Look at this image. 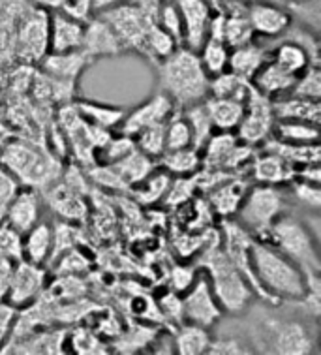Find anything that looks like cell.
Returning <instances> with one entry per match:
<instances>
[{
	"label": "cell",
	"mask_w": 321,
	"mask_h": 355,
	"mask_svg": "<svg viewBox=\"0 0 321 355\" xmlns=\"http://www.w3.org/2000/svg\"><path fill=\"white\" fill-rule=\"evenodd\" d=\"M155 23L160 28H164L179 46H182V19H180V12L175 4V0H166L158 8Z\"/></svg>",
	"instance_id": "cell-42"
},
{
	"label": "cell",
	"mask_w": 321,
	"mask_h": 355,
	"mask_svg": "<svg viewBox=\"0 0 321 355\" xmlns=\"http://www.w3.org/2000/svg\"><path fill=\"white\" fill-rule=\"evenodd\" d=\"M235 214L254 239H267L272 224L284 214V198L277 187L257 184L246 190Z\"/></svg>",
	"instance_id": "cell-5"
},
{
	"label": "cell",
	"mask_w": 321,
	"mask_h": 355,
	"mask_svg": "<svg viewBox=\"0 0 321 355\" xmlns=\"http://www.w3.org/2000/svg\"><path fill=\"white\" fill-rule=\"evenodd\" d=\"M23 259L34 265H44L51 258L53 230L49 224L38 222L23 235Z\"/></svg>",
	"instance_id": "cell-29"
},
{
	"label": "cell",
	"mask_w": 321,
	"mask_h": 355,
	"mask_svg": "<svg viewBox=\"0 0 321 355\" xmlns=\"http://www.w3.org/2000/svg\"><path fill=\"white\" fill-rule=\"evenodd\" d=\"M235 2H243V4H250V2H259V0H235ZM263 2H277V4H288L289 0H263Z\"/></svg>",
	"instance_id": "cell-55"
},
{
	"label": "cell",
	"mask_w": 321,
	"mask_h": 355,
	"mask_svg": "<svg viewBox=\"0 0 321 355\" xmlns=\"http://www.w3.org/2000/svg\"><path fill=\"white\" fill-rule=\"evenodd\" d=\"M49 200H51L49 203L55 207V211L62 214L64 218H81L85 214L83 200L70 184L55 188L49 196Z\"/></svg>",
	"instance_id": "cell-39"
},
{
	"label": "cell",
	"mask_w": 321,
	"mask_h": 355,
	"mask_svg": "<svg viewBox=\"0 0 321 355\" xmlns=\"http://www.w3.org/2000/svg\"><path fill=\"white\" fill-rule=\"evenodd\" d=\"M158 164L169 175L190 177V175H196L201 171V153L198 149H193V147L164 150V155L158 158Z\"/></svg>",
	"instance_id": "cell-31"
},
{
	"label": "cell",
	"mask_w": 321,
	"mask_h": 355,
	"mask_svg": "<svg viewBox=\"0 0 321 355\" xmlns=\"http://www.w3.org/2000/svg\"><path fill=\"white\" fill-rule=\"evenodd\" d=\"M246 17L250 21L254 34L263 38H278L291 28L293 13L289 12L286 4L277 2H250L246 4Z\"/></svg>",
	"instance_id": "cell-13"
},
{
	"label": "cell",
	"mask_w": 321,
	"mask_h": 355,
	"mask_svg": "<svg viewBox=\"0 0 321 355\" xmlns=\"http://www.w3.org/2000/svg\"><path fill=\"white\" fill-rule=\"evenodd\" d=\"M96 15H100L113 28V33L119 36L121 44L124 46V51H145V38H147L148 28L155 25V19H150L147 13H143L132 2H124Z\"/></svg>",
	"instance_id": "cell-7"
},
{
	"label": "cell",
	"mask_w": 321,
	"mask_h": 355,
	"mask_svg": "<svg viewBox=\"0 0 321 355\" xmlns=\"http://www.w3.org/2000/svg\"><path fill=\"white\" fill-rule=\"evenodd\" d=\"M297 81L295 73H289L288 70H284L282 66H278L275 60L267 58L263 66L256 71V76L250 79L252 87L256 89L259 94H263L267 98H278L288 94L293 85Z\"/></svg>",
	"instance_id": "cell-20"
},
{
	"label": "cell",
	"mask_w": 321,
	"mask_h": 355,
	"mask_svg": "<svg viewBox=\"0 0 321 355\" xmlns=\"http://www.w3.org/2000/svg\"><path fill=\"white\" fill-rule=\"evenodd\" d=\"M0 164L8 173L31 188L44 187L53 179V162L23 141L8 143L0 156Z\"/></svg>",
	"instance_id": "cell-6"
},
{
	"label": "cell",
	"mask_w": 321,
	"mask_h": 355,
	"mask_svg": "<svg viewBox=\"0 0 321 355\" xmlns=\"http://www.w3.org/2000/svg\"><path fill=\"white\" fill-rule=\"evenodd\" d=\"M12 322V309L10 306H0V344L8 335V327Z\"/></svg>",
	"instance_id": "cell-53"
},
{
	"label": "cell",
	"mask_w": 321,
	"mask_h": 355,
	"mask_svg": "<svg viewBox=\"0 0 321 355\" xmlns=\"http://www.w3.org/2000/svg\"><path fill=\"white\" fill-rule=\"evenodd\" d=\"M229 8H222L225 13L224 23V44L229 49L241 47L244 44L254 42V31L248 17H246V4L235 2V0H224Z\"/></svg>",
	"instance_id": "cell-23"
},
{
	"label": "cell",
	"mask_w": 321,
	"mask_h": 355,
	"mask_svg": "<svg viewBox=\"0 0 321 355\" xmlns=\"http://www.w3.org/2000/svg\"><path fill=\"white\" fill-rule=\"evenodd\" d=\"M158 310H160L162 316L171 320L175 325L184 322V318H182V303H180V297L177 291H167L164 297H160Z\"/></svg>",
	"instance_id": "cell-48"
},
{
	"label": "cell",
	"mask_w": 321,
	"mask_h": 355,
	"mask_svg": "<svg viewBox=\"0 0 321 355\" xmlns=\"http://www.w3.org/2000/svg\"><path fill=\"white\" fill-rule=\"evenodd\" d=\"M265 241L277 246L284 256H288L304 272L306 284L321 280V258L318 252V243L301 220L282 214L272 224Z\"/></svg>",
	"instance_id": "cell-4"
},
{
	"label": "cell",
	"mask_w": 321,
	"mask_h": 355,
	"mask_svg": "<svg viewBox=\"0 0 321 355\" xmlns=\"http://www.w3.org/2000/svg\"><path fill=\"white\" fill-rule=\"evenodd\" d=\"M246 190H248L246 182L232 179V177H227V181L224 179L218 184H214L209 194V203H211L212 211L220 214L222 218H229L232 214L237 213Z\"/></svg>",
	"instance_id": "cell-25"
},
{
	"label": "cell",
	"mask_w": 321,
	"mask_h": 355,
	"mask_svg": "<svg viewBox=\"0 0 321 355\" xmlns=\"http://www.w3.org/2000/svg\"><path fill=\"white\" fill-rule=\"evenodd\" d=\"M275 126V113H272V100L254 89L244 103V115L237 126L238 141L246 145L263 143L272 134Z\"/></svg>",
	"instance_id": "cell-9"
},
{
	"label": "cell",
	"mask_w": 321,
	"mask_h": 355,
	"mask_svg": "<svg viewBox=\"0 0 321 355\" xmlns=\"http://www.w3.org/2000/svg\"><path fill=\"white\" fill-rule=\"evenodd\" d=\"M211 344L209 329L196 323L182 322L177 325L175 333V349L180 355H201L207 354Z\"/></svg>",
	"instance_id": "cell-32"
},
{
	"label": "cell",
	"mask_w": 321,
	"mask_h": 355,
	"mask_svg": "<svg viewBox=\"0 0 321 355\" xmlns=\"http://www.w3.org/2000/svg\"><path fill=\"white\" fill-rule=\"evenodd\" d=\"M272 354L278 355H309L315 349V340L310 329L295 320H269Z\"/></svg>",
	"instance_id": "cell-11"
},
{
	"label": "cell",
	"mask_w": 321,
	"mask_h": 355,
	"mask_svg": "<svg viewBox=\"0 0 321 355\" xmlns=\"http://www.w3.org/2000/svg\"><path fill=\"white\" fill-rule=\"evenodd\" d=\"M267 58L269 57H267V53H265L263 47H259L257 44L250 42V44H244V46L241 47H233V49H229L227 70L250 81V79L256 76V71L263 66V62Z\"/></svg>",
	"instance_id": "cell-28"
},
{
	"label": "cell",
	"mask_w": 321,
	"mask_h": 355,
	"mask_svg": "<svg viewBox=\"0 0 321 355\" xmlns=\"http://www.w3.org/2000/svg\"><path fill=\"white\" fill-rule=\"evenodd\" d=\"M85 36V21L71 17L62 10L49 13V51L66 53L81 49Z\"/></svg>",
	"instance_id": "cell-16"
},
{
	"label": "cell",
	"mask_w": 321,
	"mask_h": 355,
	"mask_svg": "<svg viewBox=\"0 0 321 355\" xmlns=\"http://www.w3.org/2000/svg\"><path fill=\"white\" fill-rule=\"evenodd\" d=\"M175 4L182 19V46L200 51L209 38V23L214 8L209 0H175Z\"/></svg>",
	"instance_id": "cell-12"
},
{
	"label": "cell",
	"mask_w": 321,
	"mask_h": 355,
	"mask_svg": "<svg viewBox=\"0 0 321 355\" xmlns=\"http://www.w3.org/2000/svg\"><path fill=\"white\" fill-rule=\"evenodd\" d=\"M196 187V179L190 177H179L177 181H171L169 188H167V194L164 198L167 205H180L186 200H190L192 190Z\"/></svg>",
	"instance_id": "cell-47"
},
{
	"label": "cell",
	"mask_w": 321,
	"mask_h": 355,
	"mask_svg": "<svg viewBox=\"0 0 321 355\" xmlns=\"http://www.w3.org/2000/svg\"><path fill=\"white\" fill-rule=\"evenodd\" d=\"M166 123L147 126L134 136L135 147L155 160H158L166 150Z\"/></svg>",
	"instance_id": "cell-38"
},
{
	"label": "cell",
	"mask_w": 321,
	"mask_h": 355,
	"mask_svg": "<svg viewBox=\"0 0 321 355\" xmlns=\"http://www.w3.org/2000/svg\"><path fill=\"white\" fill-rule=\"evenodd\" d=\"M288 94L309 98V100H320L321 98V71L320 64H310L304 71L297 76L293 89Z\"/></svg>",
	"instance_id": "cell-41"
},
{
	"label": "cell",
	"mask_w": 321,
	"mask_h": 355,
	"mask_svg": "<svg viewBox=\"0 0 321 355\" xmlns=\"http://www.w3.org/2000/svg\"><path fill=\"white\" fill-rule=\"evenodd\" d=\"M177 47H179V44H177L164 28H160V26L155 23V25L148 28L147 38H145V51H143V55H145V57L156 58V60H162V58L169 57Z\"/></svg>",
	"instance_id": "cell-40"
},
{
	"label": "cell",
	"mask_w": 321,
	"mask_h": 355,
	"mask_svg": "<svg viewBox=\"0 0 321 355\" xmlns=\"http://www.w3.org/2000/svg\"><path fill=\"white\" fill-rule=\"evenodd\" d=\"M44 286V272L40 265H34L26 259L17 261L15 271L12 272V278L8 280V299L12 306H23V304L33 303L38 297Z\"/></svg>",
	"instance_id": "cell-17"
},
{
	"label": "cell",
	"mask_w": 321,
	"mask_h": 355,
	"mask_svg": "<svg viewBox=\"0 0 321 355\" xmlns=\"http://www.w3.org/2000/svg\"><path fill=\"white\" fill-rule=\"evenodd\" d=\"M250 259L254 275L270 304L282 301L299 303L306 295L309 284L304 272L269 241L252 237Z\"/></svg>",
	"instance_id": "cell-1"
},
{
	"label": "cell",
	"mask_w": 321,
	"mask_h": 355,
	"mask_svg": "<svg viewBox=\"0 0 321 355\" xmlns=\"http://www.w3.org/2000/svg\"><path fill=\"white\" fill-rule=\"evenodd\" d=\"M196 277H198L196 265L193 267L192 265H175L171 269V275H169V286L177 293H182V291L190 288Z\"/></svg>",
	"instance_id": "cell-49"
},
{
	"label": "cell",
	"mask_w": 321,
	"mask_h": 355,
	"mask_svg": "<svg viewBox=\"0 0 321 355\" xmlns=\"http://www.w3.org/2000/svg\"><path fill=\"white\" fill-rule=\"evenodd\" d=\"M200 62L209 78H214L222 71L227 70V58H229V47L224 42L214 38H207L205 44L200 47Z\"/></svg>",
	"instance_id": "cell-36"
},
{
	"label": "cell",
	"mask_w": 321,
	"mask_h": 355,
	"mask_svg": "<svg viewBox=\"0 0 321 355\" xmlns=\"http://www.w3.org/2000/svg\"><path fill=\"white\" fill-rule=\"evenodd\" d=\"M293 187V196L297 198L299 203L312 209V211H320L321 209V188L318 182L302 181V179H293L289 182Z\"/></svg>",
	"instance_id": "cell-45"
},
{
	"label": "cell",
	"mask_w": 321,
	"mask_h": 355,
	"mask_svg": "<svg viewBox=\"0 0 321 355\" xmlns=\"http://www.w3.org/2000/svg\"><path fill=\"white\" fill-rule=\"evenodd\" d=\"M272 113L277 121H304V123H321V103L320 100L284 94L272 100Z\"/></svg>",
	"instance_id": "cell-22"
},
{
	"label": "cell",
	"mask_w": 321,
	"mask_h": 355,
	"mask_svg": "<svg viewBox=\"0 0 321 355\" xmlns=\"http://www.w3.org/2000/svg\"><path fill=\"white\" fill-rule=\"evenodd\" d=\"M0 258L8 261L23 259V235L8 226L6 222L0 224Z\"/></svg>",
	"instance_id": "cell-44"
},
{
	"label": "cell",
	"mask_w": 321,
	"mask_h": 355,
	"mask_svg": "<svg viewBox=\"0 0 321 355\" xmlns=\"http://www.w3.org/2000/svg\"><path fill=\"white\" fill-rule=\"evenodd\" d=\"M207 113L216 132H235L244 115V102L235 98L207 96L203 100Z\"/></svg>",
	"instance_id": "cell-24"
},
{
	"label": "cell",
	"mask_w": 321,
	"mask_h": 355,
	"mask_svg": "<svg viewBox=\"0 0 321 355\" xmlns=\"http://www.w3.org/2000/svg\"><path fill=\"white\" fill-rule=\"evenodd\" d=\"M128 0H90V12L94 13H102L105 10H111V8L119 6V4H124Z\"/></svg>",
	"instance_id": "cell-52"
},
{
	"label": "cell",
	"mask_w": 321,
	"mask_h": 355,
	"mask_svg": "<svg viewBox=\"0 0 321 355\" xmlns=\"http://www.w3.org/2000/svg\"><path fill=\"white\" fill-rule=\"evenodd\" d=\"M192 147V134L186 119L182 115H173L166 123V150Z\"/></svg>",
	"instance_id": "cell-43"
},
{
	"label": "cell",
	"mask_w": 321,
	"mask_h": 355,
	"mask_svg": "<svg viewBox=\"0 0 321 355\" xmlns=\"http://www.w3.org/2000/svg\"><path fill=\"white\" fill-rule=\"evenodd\" d=\"M252 175L259 184L280 187L295 179V166H291L280 156L263 150L252 160Z\"/></svg>",
	"instance_id": "cell-21"
},
{
	"label": "cell",
	"mask_w": 321,
	"mask_h": 355,
	"mask_svg": "<svg viewBox=\"0 0 321 355\" xmlns=\"http://www.w3.org/2000/svg\"><path fill=\"white\" fill-rule=\"evenodd\" d=\"M76 111L79 116H85L89 121L90 126L96 128L111 130L115 126H121V123L126 116L124 107H115V105H107V103L89 102V100H81L76 103Z\"/></svg>",
	"instance_id": "cell-30"
},
{
	"label": "cell",
	"mask_w": 321,
	"mask_h": 355,
	"mask_svg": "<svg viewBox=\"0 0 321 355\" xmlns=\"http://www.w3.org/2000/svg\"><path fill=\"white\" fill-rule=\"evenodd\" d=\"M267 153L280 156L291 166H304V164H314L321 160L320 143H288L280 141L277 137H267L263 141V149Z\"/></svg>",
	"instance_id": "cell-26"
},
{
	"label": "cell",
	"mask_w": 321,
	"mask_h": 355,
	"mask_svg": "<svg viewBox=\"0 0 321 355\" xmlns=\"http://www.w3.org/2000/svg\"><path fill=\"white\" fill-rule=\"evenodd\" d=\"M289 2H295V0H289Z\"/></svg>",
	"instance_id": "cell-56"
},
{
	"label": "cell",
	"mask_w": 321,
	"mask_h": 355,
	"mask_svg": "<svg viewBox=\"0 0 321 355\" xmlns=\"http://www.w3.org/2000/svg\"><path fill=\"white\" fill-rule=\"evenodd\" d=\"M207 354L243 355V354H252V352L246 344H243V340H238V338H235V336H220V338H211V344H209Z\"/></svg>",
	"instance_id": "cell-46"
},
{
	"label": "cell",
	"mask_w": 321,
	"mask_h": 355,
	"mask_svg": "<svg viewBox=\"0 0 321 355\" xmlns=\"http://www.w3.org/2000/svg\"><path fill=\"white\" fill-rule=\"evenodd\" d=\"M272 137L288 143H320V124L304 121H277L272 126Z\"/></svg>",
	"instance_id": "cell-35"
},
{
	"label": "cell",
	"mask_w": 321,
	"mask_h": 355,
	"mask_svg": "<svg viewBox=\"0 0 321 355\" xmlns=\"http://www.w3.org/2000/svg\"><path fill=\"white\" fill-rule=\"evenodd\" d=\"M110 166L113 168V171L121 177L122 182H124L126 187H135V184H139L147 175H150L155 171L156 160L145 155V153H141L137 147H134V149L128 150L122 158H119V160L110 164Z\"/></svg>",
	"instance_id": "cell-27"
},
{
	"label": "cell",
	"mask_w": 321,
	"mask_h": 355,
	"mask_svg": "<svg viewBox=\"0 0 321 355\" xmlns=\"http://www.w3.org/2000/svg\"><path fill=\"white\" fill-rule=\"evenodd\" d=\"M209 76L198 51L179 46L169 57L158 60V87L177 107H188L209 96Z\"/></svg>",
	"instance_id": "cell-2"
},
{
	"label": "cell",
	"mask_w": 321,
	"mask_h": 355,
	"mask_svg": "<svg viewBox=\"0 0 321 355\" xmlns=\"http://www.w3.org/2000/svg\"><path fill=\"white\" fill-rule=\"evenodd\" d=\"M36 4H40V8H51V10H58L62 0H34Z\"/></svg>",
	"instance_id": "cell-54"
},
{
	"label": "cell",
	"mask_w": 321,
	"mask_h": 355,
	"mask_svg": "<svg viewBox=\"0 0 321 355\" xmlns=\"http://www.w3.org/2000/svg\"><path fill=\"white\" fill-rule=\"evenodd\" d=\"M89 64L90 60L85 57L81 49L66 53H47L42 58V70L45 71V76L51 81L66 85H76L79 73H83Z\"/></svg>",
	"instance_id": "cell-19"
},
{
	"label": "cell",
	"mask_w": 321,
	"mask_h": 355,
	"mask_svg": "<svg viewBox=\"0 0 321 355\" xmlns=\"http://www.w3.org/2000/svg\"><path fill=\"white\" fill-rule=\"evenodd\" d=\"M128 2H132L134 6L139 8L143 13H147L150 19H156V12H158V8H160L166 0H128Z\"/></svg>",
	"instance_id": "cell-51"
},
{
	"label": "cell",
	"mask_w": 321,
	"mask_h": 355,
	"mask_svg": "<svg viewBox=\"0 0 321 355\" xmlns=\"http://www.w3.org/2000/svg\"><path fill=\"white\" fill-rule=\"evenodd\" d=\"M182 116L186 119L188 126H190V134H192V147L201 153V149L205 147V143L211 139V136L216 132L211 123V116L207 113L205 103H192L184 107Z\"/></svg>",
	"instance_id": "cell-34"
},
{
	"label": "cell",
	"mask_w": 321,
	"mask_h": 355,
	"mask_svg": "<svg viewBox=\"0 0 321 355\" xmlns=\"http://www.w3.org/2000/svg\"><path fill=\"white\" fill-rule=\"evenodd\" d=\"M4 222L15 232L25 235L40 222V196L36 188L26 187L17 190L4 213Z\"/></svg>",
	"instance_id": "cell-18"
},
{
	"label": "cell",
	"mask_w": 321,
	"mask_h": 355,
	"mask_svg": "<svg viewBox=\"0 0 321 355\" xmlns=\"http://www.w3.org/2000/svg\"><path fill=\"white\" fill-rule=\"evenodd\" d=\"M182 318L184 322L196 323L205 329H211L214 323H218L224 316V310L220 309L218 301L212 293L207 275H198L193 278L188 290L182 291Z\"/></svg>",
	"instance_id": "cell-8"
},
{
	"label": "cell",
	"mask_w": 321,
	"mask_h": 355,
	"mask_svg": "<svg viewBox=\"0 0 321 355\" xmlns=\"http://www.w3.org/2000/svg\"><path fill=\"white\" fill-rule=\"evenodd\" d=\"M196 267H201L207 272L212 293L218 301L220 309L227 314H243L256 297L243 275L225 256L224 248L220 245L218 233L205 246H201Z\"/></svg>",
	"instance_id": "cell-3"
},
{
	"label": "cell",
	"mask_w": 321,
	"mask_h": 355,
	"mask_svg": "<svg viewBox=\"0 0 321 355\" xmlns=\"http://www.w3.org/2000/svg\"><path fill=\"white\" fill-rule=\"evenodd\" d=\"M169 184H171V175L167 173L166 169L158 171V173L153 171L139 184H135V198L139 200V203H145V205L158 203L166 198Z\"/></svg>",
	"instance_id": "cell-37"
},
{
	"label": "cell",
	"mask_w": 321,
	"mask_h": 355,
	"mask_svg": "<svg viewBox=\"0 0 321 355\" xmlns=\"http://www.w3.org/2000/svg\"><path fill=\"white\" fill-rule=\"evenodd\" d=\"M173 110L175 105L171 102V98L158 91L150 100L137 105L135 110L126 111V116L121 123V132L124 136L134 137L139 130L153 126V124L166 123L173 113Z\"/></svg>",
	"instance_id": "cell-14"
},
{
	"label": "cell",
	"mask_w": 321,
	"mask_h": 355,
	"mask_svg": "<svg viewBox=\"0 0 321 355\" xmlns=\"http://www.w3.org/2000/svg\"><path fill=\"white\" fill-rule=\"evenodd\" d=\"M58 10H62L71 17H78L81 21L89 19L90 12V0H62V4Z\"/></svg>",
	"instance_id": "cell-50"
},
{
	"label": "cell",
	"mask_w": 321,
	"mask_h": 355,
	"mask_svg": "<svg viewBox=\"0 0 321 355\" xmlns=\"http://www.w3.org/2000/svg\"><path fill=\"white\" fill-rule=\"evenodd\" d=\"M252 91H254V87L248 79L241 78L229 70L209 79V96L235 98V100L246 103Z\"/></svg>",
	"instance_id": "cell-33"
},
{
	"label": "cell",
	"mask_w": 321,
	"mask_h": 355,
	"mask_svg": "<svg viewBox=\"0 0 321 355\" xmlns=\"http://www.w3.org/2000/svg\"><path fill=\"white\" fill-rule=\"evenodd\" d=\"M17 51L25 60H42L49 51V13L45 8H33L21 15Z\"/></svg>",
	"instance_id": "cell-10"
},
{
	"label": "cell",
	"mask_w": 321,
	"mask_h": 355,
	"mask_svg": "<svg viewBox=\"0 0 321 355\" xmlns=\"http://www.w3.org/2000/svg\"><path fill=\"white\" fill-rule=\"evenodd\" d=\"M81 51L92 62V60H98V58L121 55L124 51V46L121 44L119 36L113 33V28L100 15H94L92 19L85 21V36L83 44H81Z\"/></svg>",
	"instance_id": "cell-15"
}]
</instances>
